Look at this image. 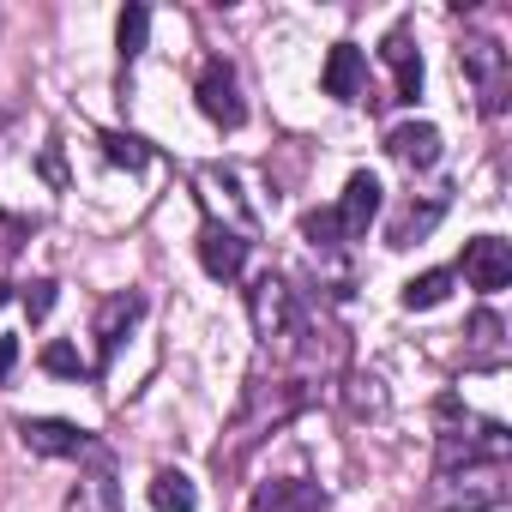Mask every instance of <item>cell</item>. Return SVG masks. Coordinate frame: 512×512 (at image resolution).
Instances as JSON below:
<instances>
[{
    "label": "cell",
    "mask_w": 512,
    "mask_h": 512,
    "mask_svg": "<svg viewBox=\"0 0 512 512\" xmlns=\"http://www.w3.org/2000/svg\"><path fill=\"white\" fill-rule=\"evenodd\" d=\"M139 320H145V296H139V290H121V296H109V302L97 308V362H91V380H103V374L115 368L127 332H133Z\"/></svg>",
    "instance_id": "2"
},
{
    "label": "cell",
    "mask_w": 512,
    "mask_h": 512,
    "mask_svg": "<svg viewBox=\"0 0 512 512\" xmlns=\"http://www.w3.org/2000/svg\"><path fill=\"white\" fill-rule=\"evenodd\" d=\"M19 440H25L31 452H43V458H97V452H103L91 428L61 422V416H25V422H19Z\"/></svg>",
    "instance_id": "4"
},
{
    "label": "cell",
    "mask_w": 512,
    "mask_h": 512,
    "mask_svg": "<svg viewBox=\"0 0 512 512\" xmlns=\"http://www.w3.org/2000/svg\"><path fill=\"white\" fill-rule=\"evenodd\" d=\"M13 362H19V338H0V386L13 380Z\"/></svg>",
    "instance_id": "23"
},
{
    "label": "cell",
    "mask_w": 512,
    "mask_h": 512,
    "mask_svg": "<svg viewBox=\"0 0 512 512\" xmlns=\"http://www.w3.org/2000/svg\"><path fill=\"white\" fill-rule=\"evenodd\" d=\"M199 109L223 127V133H235L241 121H247V97H241V79H235V67L217 55V61H205L199 67Z\"/></svg>",
    "instance_id": "5"
},
{
    "label": "cell",
    "mask_w": 512,
    "mask_h": 512,
    "mask_svg": "<svg viewBox=\"0 0 512 512\" xmlns=\"http://www.w3.org/2000/svg\"><path fill=\"white\" fill-rule=\"evenodd\" d=\"M446 205H452L446 193H428L422 205L410 199V205H404V211L392 217V229H386V241H392V247H410V241H422V235H428V229H434V223L446 217Z\"/></svg>",
    "instance_id": "13"
},
{
    "label": "cell",
    "mask_w": 512,
    "mask_h": 512,
    "mask_svg": "<svg viewBox=\"0 0 512 512\" xmlns=\"http://www.w3.org/2000/svg\"><path fill=\"white\" fill-rule=\"evenodd\" d=\"M260 512H332V506H326L320 482L284 476V482H266V488H260Z\"/></svg>",
    "instance_id": "12"
},
{
    "label": "cell",
    "mask_w": 512,
    "mask_h": 512,
    "mask_svg": "<svg viewBox=\"0 0 512 512\" xmlns=\"http://www.w3.org/2000/svg\"><path fill=\"white\" fill-rule=\"evenodd\" d=\"M380 175L374 169H356L350 181H344V199L332 205V217H338V229H344V241H362L368 235V223L380 217Z\"/></svg>",
    "instance_id": "7"
},
{
    "label": "cell",
    "mask_w": 512,
    "mask_h": 512,
    "mask_svg": "<svg viewBox=\"0 0 512 512\" xmlns=\"http://www.w3.org/2000/svg\"><path fill=\"white\" fill-rule=\"evenodd\" d=\"M247 253H253V235H241L235 223L205 217V229H199V266H205V278L235 284L247 272Z\"/></svg>",
    "instance_id": "3"
},
{
    "label": "cell",
    "mask_w": 512,
    "mask_h": 512,
    "mask_svg": "<svg viewBox=\"0 0 512 512\" xmlns=\"http://www.w3.org/2000/svg\"><path fill=\"white\" fill-rule=\"evenodd\" d=\"M458 272H464V284L482 290V296L506 290V284H512V241H500V235H476V241H464Z\"/></svg>",
    "instance_id": "6"
},
{
    "label": "cell",
    "mask_w": 512,
    "mask_h": 512,
    "mask_svg": "<svg viewBox=\"0 0 512 512\" xmlns=\"http://www.w3.org/2000/svg\"><path fill=\"white\" fill-rule=\"evenodd\" d=\"M362 79H368V55H362L356 43H332V55H326V73H320L326 97H338V103H356V97H362Z\"/></svg>",
    "instance_id": "9"
},
{
    "label": "cell",
    "mask_w": 512,
    "mask_h": 512,
    "mask_svg": "<svg viewBox=\"0 0 512 512\" xmlns=\"http://www.w3.org/2000/svg\"><path fill=\"white\" fill-rule=\"evenodd\" d=\"M97 145H103V157H109L115 169H145V163H151V145H145L139 133H121V127H109Z\"/></svg>",
    "instance_id": "18"
},
{
    "label": "cell",
    "mask_w": 512,
    "mask_h": 512,
    "mask_svg": "<svg viewBox=\"0 0 512 512\" xmlns=\"http://www.w3.org/2000/svg\"><path fill=\"white\" fill-rule=\"evenodd\" d=\"M440 145H446V139H440L434 121H404V127L386 133V151H392L404 169H434V163H440Z\"/></svg>",
    "instance_id": "8"
},
{
    "label": "cell",
    "mask_w": 512,
    "mask_h": 512,
    "mask_svg": "<svg viewBox=\"0 0 512 512\" xmlns=\"http://www.w3.org/2000/svg\"><path fill=\"white\" fill-rule=\"evenodd\" d=\"M67 512H127V506H121V482H115V470H109V452L97 458V470H91V476H79V482H73Z\"/></svg>",
    "instance_id": "10"
},
{
    "label": "cell",
    "mask_w": 512,
    "mask_h": 512,
    "mask_svg": "<svg viewBox=\"0 0 512 512\" xmlns=\"http://www.w3.org/2000/svg\"><path fill=\"white\" fill-rule=\"evenodd\" d=\"M145 37H151V13L145 7H127L121 25H115V49H121V67H133L145 55Z\"/></svg>",
    "instance_id": "17"
},
{
    "label": "cell",
    "mask_w": 512,
    "mask_h": 512,
    "mask_svg": "<svg viewBox=\"0 0 512 512\" xmlns=\"http://www.w3.org/2000/svg\"><path fill=\"white\" fill-rule=\"evenodd\" d=\"M458 61H464V73L476 79V103H482V115H500L506 97H512V55H506L500 43H488V37H470V43L458 49Z\"/></svg>",
    "instance_id": "1"
},
{
    "label": "cell",
    "mask_w": 512,
    "mask_h": 512,
    "mask_svg": "<svg viewBox=\"0 0 512 512\" xmlns=\"http://www.w3.org/2000/svg\"><path fill=\"white\" fill-rule=\"evenodd\" d=\"M452 284H458V272H422V278H410V284H404V296H398V302H404L410 314H428V308H440V302L452 296Z\"/></svg>",
    "instance_id": "16"
},
{
    "label": "cell",
    "mask_w": 512,
    "mask_h": 512,
    "mask_svg": "<svg viewBox=\"0 0 512 512\" xmlns=\"http://www.w3.org/2000/svg\"><path fill=\"white\" fill-rule=\"evenodd\" d=\"M55 296H61V284H55V278H37V284H25V296H19V302H25V314H31V326L55 314Z\"/></svg>",
    "instance_id": "21"
},
{
    "label": "cell",
    "mask_w": 512,
    "mask_h": 512,
    "mask_svg": "<svg viewBox=\"0 0 512 512\" xmlns=\"http://www.w3.org/2000/svg\"><path fill=\"white\" fill-rule=\"evenodd\" d=\"M199 506V488L187 470H157L151 476V512H193Z\"/></svg>",
    "instance_id": "14"
},
{
    "label": "cell",
    "mask_w": 512,
    "mask_h": 512,
    "mask_svg": "<svg viewBox=\"0 0 512 512\" xmlns=\"http://www.w3.org/2000/svg\"><path fill=\"white\" fill-rule=\"evenodd\" d=\"M43 175H49L55 187H67V169H61V145H49V151H43Z\"/></svg>",
    "instance_id": "24"
},
{
    "label": "cell",
    "mask_w": 512,
    "mask_h": 512,
    "mask_svg": "<svg viewBox=\"0 0 512 512\" xmlns=\"http://www.w3.org/2000/svg\"><path fill=\"white\" fill-rule=\"evenodd\" d=\"M7 302H13V290H7V284H0V308H7Z\"/></svg>",
    "instance_id": "25"
},
{
    "label": "cell",
    "mask_w": 512,
    "mask_h": 512,
    "mask_svg": "<svg viewBox=\"0 0 512 512\" xmlns=\"http://www.w3.org/2000/svg\"><path fill=\"white\" fill-rule=\"evenodd\" d=\"M43 368L61 374V380H91V362H85L73 344H49V350H43Z\"/></svg>",
    "instance_id": "20"
},
{
    "label": "cell",
    "mask_w": 512,
    "mask_h": 512,
    "mask_svg": "<svg viewBox=\"0 0 512 512\" xmlns=\"http://www.w3.org/2000/svg\"><path fill=\"white\" fill-rule=\"evenodd\" d=\"M380 61H386L392 79H398V103H416V97H422V55L410 49V31H404V25H392V37L380 43Z\"/></svg>",
    "instance_id": "11"
},
{
    "label": "cell",
    "mask_w": 512,
    "mask_h": 512,
    "mask_svg": "<svg viewBox=\"0 0 512 512\" xmlns=\"http://www.w3.org/2000/svg\"><path fill=\"white\" fill-rule=\"evenodd\" d=\"M31 241V217H13V211H0V266L13 260V253Z\"/></svg>",
    "instance_id": "22"
},
{
    "label": "cell",
    "mask_w": 512,
    "mask_h": 512,
    "mask_svg": "<svg viewBox=\"0 0 512 512\" xmlns=\"http://www.w3.org/2000/svg\"><path fill=\"white\" fill-rule=\"evenodd\" d=\"M500 332H506V326H500L488 308L470 320V368H500V362H506V338H500Z\"/></svg>",
    "instance_id": "15"
},
{
    "label": "cell",
    "mask_w": 512,
    "mask_h": 512,
    "mask_svg": "<svg viewBox=\"0 0 512 512\" xmlns=\"http://www.w3.org/2000/svg\"><path fill=\"white\" fill-rule=\"evenodd\" d=\"M302 235H308L320 253H332V247H350V241H344V229H338V217H332V205H326V211H308V217H302Z\"/></svg>",
    "instance_id": "19"
}]
</instances>
